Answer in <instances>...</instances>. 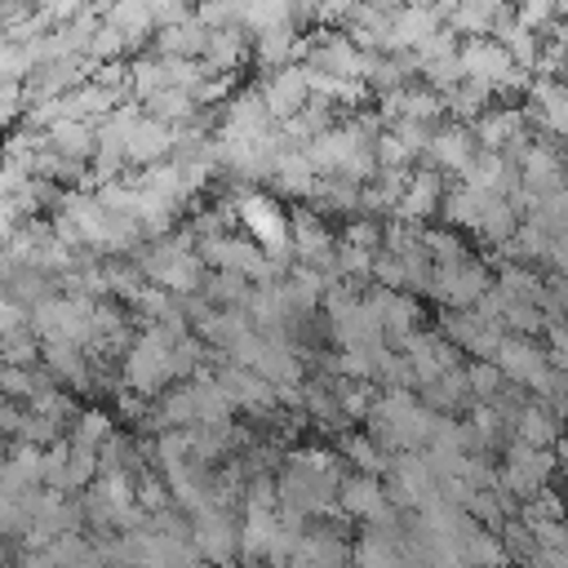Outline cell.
I'll list each match as a JSON object with an SVG mask.
<instances>
[{"mask_svg": "<svg viewBox=\"0 0 568 568\" xmlns=\"http://www.w3.org/2000/svg\"><path fill=\"white\" fill-rule=\"evenodd\" d=\"M475 138H479V146L484 151H515L519 142H524V115L519 111H488V115H479L475 120Z\"/></svg>", "mask_w": 568, "mask_h": 568, "instance_id": "obj_6", "label": "cell"}, {"mask_svg": "<svg viewBox=\"0 0 568 568\" xmlns=\"http://www.w3.org/2000/svg\"><path fill=\"white\" fill-rule=\"evenodd\" d=\"M555 266H559V275H568V235H555L550 240V253H546Z\"/></svg>", "mask_w": 568, "mask_h": 568, "instance_id": "obj_17", "label": "cell"}, {"mask_svg": "<svg viewBox=\"0 0 568 568\" xmlns=\"http://www.w3.org/2000/svg\"><path fill=\"white\" fill-rule=\"evenodd\" d=\"M217 386L226 390V399H231V404L253 408V413H266V408H275V404H280V390H275L266 377H257L253 368H240V364L217 368Z\"/></svg>", "mask_w": 568, "mask_h": 568, "instance_id": "obj_5", "label": "cell"}, {"mask_svg": "<svg viewBox=\"0 0 568 568\" xmlns=\"http://www.w3.org/2000/svg\"><path fill=\"white\" fill-rule=\"evenodd\" d=\"M106 568H129V564H106Z\"/></svg>", "mask_w": 568, "mask_h": 568, "instance_id": "obj_20", "label": "cell"}, {"mask_svg": "<svg viewBox=\"0 0 568 568\" xmlns=\"http://www.w3.org/2000/svg\"><path fill=\"white\" fill-rule=\"evenodd\" d=\"M550 453L546 448H528V444H515L510 448V457H506V470H501V484L510 488V493H519V497H537V493H546L541 484H546V475H550Z\"/></svg>", "mask_w": 568, "mask_h": 568, "instance_id": "obj_4", "label": "cell"}, {"mask_svg": "<svg viewBox=\"0 0 568 568\" xmlns=\"http://www.w3.org/2000/svg\"><path fill=\"white\" fill-rule=\"evenodd\" d=\"M253 293L257 288H248V280L244 275H231V271H217V275L204 280V297L217 302V306H226V311H248Z\"/></svg>", "mask_w": 568, "mask_h": 568, "instance_id": "obj_11", "label": "cell"}, {"mask_svg": "<svg viewBox=\"0 0 568 568\" xmlns=\"http://www.w3.org/2000/svg\"><path fill=\"white\" fill-rule=\"evenodd\" d=\"M44 373L53 382H71V386H84L89 373H84V346L75 342H44Z\"/></svg>", "mask_w": 568, "mask_h": 568, "instance_id": "obj_9", "label": "cell"}, {"mask_svg": "<svg viewBox=\"0 0 568 568\" xmlns=\"http://www.w3.org/2000/svg\"><path fill=\"white\" fill-rule=\"evenodd\" d=\"M430 160H435L439 169L466 173V169L475 164V133H470V129H444V133H435Z\"/></svg>", "mask_w": 568, "mask_h": 568, "instance_id": "obj_7", "label": "cell"}, {"mask_svg": "<svg viewBox=\"0 0 568 568\" xmlns=\"http://www.w3.org/2000/svg\"><path fill=\"white\" fill-rule=\"evenodd\" d=\"M430 293L444 297L448 306L470 311V306H479V297L488 293V275H484V266H475V262H462V266H435Z\"/></svg>", "mask_w": 568, "mask_h": 568, "instance_id": "obj_3", "label": "cell"}, {"mask_svg": "<svg viewBox=\"0 0 568 568\" xmlns=\"http://www.w3.org/2000/svg\"><path fill=\"white\" fill-rule=\"evenodd\" d=\"M342 453H346L364 475H373V479H377L382 470H390V466H395V462L386 457V448H382L373 435H346V439H342Z\"/></svg>", "mask_w": 568, "mask_h": 568, "instance_id": "obj_12", "label": "cell"}, {"mask_svg": "<svg viewBox=\"0 0 568 568\" xmlns=\"http://www.w3.org/2000/svg\"><path fill=\"white\" fill-rule=\"evenodd\" d=\"M315 84H311V71L306 67H280V71H271V80L262 84V98H266V106H271V115H284V120H293V115H302L315 98Z\"/></svg>", "mask_w": 568, "mask_h": 568, "instance_id": "obj_1", "label": "cell"}, {"mask_svg": "<svg viewBox=\"0 0 568 568\" xmlns=\"http://www.w3.org/2000/svg\"><path fill=\"white\" fill-rule=\"evenodd\" d=\"M191 546H195V555H200L204 564L226 568V564L235 559V550H240V532L231 528V515H226V510H204V515L195 519Z\"/></svg>", "mask_w": 568, "mask_h": 568, "instance_id": "obj_2", "label": "cell"}, {"mask_svg": "<svg viewBox=\"0 0 568 568\" xmlns=\"http://www.w3.org/2000/svg\"><path fill=\"white\" fill-rule=\"evenodd\" d=\"M466 390H470V382H466V368H448L444 377H435V382L422 390V404H430L435 413H444V408L462 404V399H466Z\"/></svg>", "mask_w": 568, "mask_h": 568, "instance_id": "obj_13", "label": "cell"}, {"mask_svg": "<svg viewBox=\"0 0 568 568\" xmlns=\"http://www.w3.org/2000/svg\"><path fill=\"white\" fill-rule=\"evenodd\" d=\"M537 568H568V550H541Z\"/></svg>", "mask_w": 568, "mask_h": 568, "instance_id": "obj_19", "label": "cell"}, {"mask_svg": "<svg viewBox=\"0 0 568 568\" xmlns=\"http://www.w3.org/2000/svg\"><path fill=\"white\" fill-rule=\"evenodd\" d=\"M515 435H519V444H528V448H550V444L559 439V422L550 417V408L524 404V408H519V422H515Z\"/></svg>", "mask_w": 568, "mask_h": 568, "instance_id": "obj_10", "label": "cell"}, {"mask_svg": "<svg viewBox=\"0 0 568 568\" xmlns=\"http://www.w3.org/2000/svg\"><path fill=\"white\" fill-rule=\"evenodd\" d=\"M111 439V422L106 413H80L75 417V430H71V444H84L93 453H102V444Z\"/></svg>", "mask_w": 568, "mask_h": 568, "instance_id": "obj_15", "label": "cell"}, {"mask_svg": "<svg viewBox=\"0 0 568 568\" xmlns=\"http://www.w3.org/2000/svg\"><path fill=\"white\" fill-rule=\"evenodd\" d=\"M18 568H58V564H53V555H49V550H22Z\"/></svg>", "mask_w": 568, "mask_h": 568, "instance_id": "obj_18", "label": "cell"}, {"mask_svg": "<svg viewBox=\"0 0 568 568\" xmlns=\"http://www.w3.org/2000/svg\"><path fill=\"white\" fill-rule=\"evenodd\" d=\"M501 377H506V373H501L493 359H479V364H470V368H466V382H470V390H475L479 399H497Z\"/></svg>", "mask_w": 568, "mask_h": 568, "instance_id": "obj_16", "label": "cell"}, {"mask_svg": "<svg viewBox=\"0 0 568 568\" xmlns=\"http://www.w3.org/2000/svg\"><path fill=\"white\" fill-rule=\"evenodd\" d=\"M488 200H493V195H484V191H475V186L462 182L457 191H448V217H453V222H466V226H479Z\"/></svg>", "mask_w": 568, "mask_h": 568, "instance_id": "obj_14", "label": "cell"}, {"mask_svg": "<svg viewBox=\"0 0 568 568\" xmlns=\"http://www.w3.org/2000/svg\"><path fill=\"white\" fill-rule=\"evenodd\" d=\"M435 204H439V178L435 173H413L408 186H404V200H399L395 217L408 222V226H417Z\"/></svg>", "mask_w": 568, "mask_h": 568, "instance_id": "obj_8", "label": "cell"}]
</instances>
